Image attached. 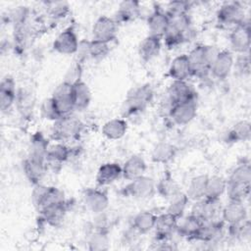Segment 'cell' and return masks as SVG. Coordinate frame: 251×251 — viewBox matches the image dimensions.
I'll return each instance as SVG.
<instances>
[{"label": "cell", "instance_id": "19", "mask_svg": "<svg viewBox=\"0 0 251 251\" xmlns=\"http://www.w3.org/2000/svg\"><path fill=\"white\" fill-rule=\"evenodd\" d=\"M17 91L15 79L11 75L4 76L0 83V109L2 112H8L16 104Z\"/></svg>", "mask_w": 251, "mask_h": 251}, {"label": "cell", "instance_id": "33", "mask_svg": "<svg viewBox=\"0 0 251 251\" xmlns=\"http://www.w3.org/2000/svg\"><path fill=\"white\" fill-rule=\"evenodd\" d=\"M226 179L221 176H209L204 198L211 201H220L226 193Z\"/></svg>", "mask_w": 251, "mask_h": 251}, {"label": "cell", "instance_id": "32", "mask_svg": "<svg viewBox=\"0 0 251 251\" xmlns=\"http://www.w3.org/2000/svg\"><path fill=\"white\" fill-rule=\"evenodd\" d=\"M16 105L19 113L23 118H30L35 105V98L33 93L25 88L19 89L17 91Z\"/></svg>", "mask_w": 251, "mask_h": 251}, {"label": "cell", "instance_id": "43", "mask_svg": "<svg viewBox=\"0 0 251 251\" xmlns=\"http://www.w3.org/2000/svg\"><path fill=\"white\" fill-rule=\"evenodd\" d=\"M44 5L49 17L56 20L63 19L70 13V5L66 1H47Z\"/></svg>", "mask_w": 251, "mask_h": 251}, {"label": "cell", "instance_id": "21", "mask_svg": "<svg viewBox=\"0 0 251 251\" xmlns=\"http://www.w3.org/2000/svg\"><path fill=\"white\" fill-rule=\"evenodd\" d=\"M72 150L71 148L65 144L64 142H55L49 145L47 158H46V165L47 168L52 167H61L65 162L69 160L71 157Z\"/></svg>", "mask_w": 251, "mask_h": 251}, {"label": "cell", "instance_id": "41", "mask_svg": "<svg viewBox=\"0 0 251 251\" xmlns=\"http://www.w3.org/2000/svg\"><path fill=\"white\" fill-rule=\"evenodd\" d=\"M227 234L234 240H247L251 235V226L248 218L238 224L227 225Z\"/></svg>", "mask_w": 251, "mask_h": 251}, {"label": "cell", "instance_id": "14", "mask_svg": "<svg viewBox=\"0 0 251 251\" xmlns=\"http://www.w3.org/2000/svg\"><path fill=\"white\" fill-rule=\"evenodd\" d=\"M38 212L40 220L44 224L56 227L63 223L66 217L68 212V202L65 201L62 203L51 204L43 207Z\"/></svg>", "mask_w": 251, "mask_h": 251}, {"label": "cell", "instance_id": "1", "mask_svg": "<svg viewBox=\"0 0 251 251\" xmlns=\"http://www.w3.org/2000/svg\"><path fill=\"white\" fill-rule=\"evenodd\" d=\"M218 50L215 46L207 44H197L187 55L190 66L191 76L205 78L210 74L211 65L214 62Z\"/></svg>", "mask_w": 251, "mask_h": 251}, {"label": "cell", "instance_id": "30", "mask_svg": "<svg viewBox=\"0 0 251 251\" xmlns=\"http://www.w3.org/2000/svg\"><path fill=\"white\" fill-rule=\"evenodd\" d=\"M127 122L122 118L107 121L102 126V134L110 140H118L124 137L127 131Z\"/></svg>", "mask_w": 251, "mask_h": 251}, {"label": "cell", "instance_id": "36", "mask_svg": "<svg viewBox=\"0 0 251 251\" xmlns=\"http://www.w3.org/2000/svg\"><path fill=\"white\" fill-rule=\"evenodd\" d=\"M208 178V175H198L190 179L187 190L185 192L189 201H197L204 198Z\"/></svg>", "mask_w": 251, "mask_h": 251}, {"label": "cell", "instance_id": "9", "mask_svg": "<svg viewBox=\"0 0 251 251\" xmlns=\"http://www.w3.org/2000/svg\"><path fill=\"white\" fill-rule=\"evenodd\" d=\"M51 97L61 117L71 115L73 112H75L72 96V85L62 81L56 86Z\"/></svg>", "mask_w": 251, "mask_h": 251}, {"label": "cell", "instance_id": "48", "mask_svg": "<svg viewBox=\"0 0 251 251\" xmlns=\"http://www.w3.org/2000/svg\"><path fill=\"white\" fill-rule=\"evenodd\" d=\"M48 190H49V186L47 185H44L41 183L34 185V188L31 192V201L37 210H39L43 206Z\"/></svg>", "mask_w": 251, "mask_h": 251}, {"label": "cell", "instance_id": "16", "mask_svg": "<svg viewBox=\"0 0 251 251\" xmlns=\"http://www.w3.org/2000/svg\"><path fill=\"white\" fill-rule=\"evenodd\" d=\"M222 221L226 225L238 224L248 218L247 209L244 202L231 201L225 205L221 210Z\"/></svg>", "mask_w": 251, "mask_h": 251}, {"label": "cell", "instance_id": "6", "mask_svg": "<svg viewBox=\"0 0 251 251\" xmlns=\"http://www.w3.org/2000/svg\"><path fill=\"white\" fill-rule=\"evenodd\" d=\"M197 115L196 99L183 101L172 106L168 116L174 124L177 126H185L192 122Z\"/></svg>", "mask_w": 251, "mask_h": 251}, {"label": "cell", "instance_id": "15", "mask_svg": "<svg viewBox=\"0 0 251 251\" xmlns=\"http://www.w3.org/2000/svg\"><path fill=\"white\" fill-rule=\"evenodd\" d=\"M169 16L166 11L158 6L153 9L147 18V27L149 34L163 38L168 26H169Z\"/></svg>", "mask_w": 251, "mask_h": 251}, {"label": "cell", "instance_id": "50", "mask_svg": "<svg viewBox=\"0 0 251 251\" xmlns=\"http://www.w3.org/2000/svg\"><path fill=\"white\" fill-rule=\"evenodd\" d=\"M233 68L241 75H248L250 73V56L249 53L237 54L234 59Z\"/></svg>", "mask_w": 251, "mask_h": 251}, {"label": "cell", "instance_id": "22", "mask_svg": "<svg viewBox=\"0 0 251 251\" xmlns=\"http://www.w3.org/2000/svg\"><path fill=\"white\" fill-rule=\"evenodd\" d=\"M202 224L203 221L192 214H189L186 217L182 216L177 220L176 231L187 240H194Z\"/></svg>", "mask_w": 251, "mask_h": 251}, {"label": "cell", "instance_id": "26", "mask_svg": "<svg viewBox=\"0 0 251 251\" xmlns=\"http://www.w3.org/2000/svg\"><path fill=\"white\" fill-rule=\"evenodd\" d=\"M219 213V201H211L205 198L195 201L190 214L198 217L203 222L217 220Z\"/></svg>", "mask_w": 251, "mask_h": 251}, {"label": "cell", "instance_id": "45", "mask_svg": "<svg viewBox=\"0 0 251 251\" xmlns=\"http://www.w3.org/2000/svg\"><path fill=\"white\" fill-rule=\"evenodd\" d=\"M40 113H41L42 118H44L45 120H48V121H52V122H55L61 118L52 97L46 98L42 101L41 106H40Z\"/></svg>", "mask_w": 251, "mask_h": 251}, {"label": "cell", "instance_id": "51", "mask_svg": "<svg viewBox=\"0 0 251 251\" xmlns=\"http://www.w3.org/2000/svg\"><path fill=\"white\" fill-rule=\"evenodd\" d=\"M75 55H76V60L75 61H77L81 64L86 59L90 58L89 57V40H86V39L79 40L78 48H77V51Z\"/></svg>", "mask_w": 251, "mask_h": 251}, {"label": "cell", "instance_id": "27", "mask_svg": "<svg viewBox=\"0 0 251 251\" xmlns=\"http://www.w3.org/2000/svg\"><path fill=\"white\" fill-rule=\"evenodd\" d=\"M162 38L148 34L138 45V54L142 61L149 62L156 58L162 48Z\"/></svg>", "mask_w": 251, "mask_h": 251}, {"label": "cell", "instance_id": "40", "mask_svg": "<svg viewBox=\"0 0 251 251\" xmlns=\"http://www.w3.org/2000/svg\"><path fill=\"white\" fill-rule=\"evenodd\" d=\"M169 201H170V204L166 212L171 214L177 220L180 219L184 215V211L189 202L188 197L184 192L180 191L179 193L175 195L173 198H171Z\"/></svg>", "mask_w": 251, "mask_h": 251}, {"label": "cell", "instance_id": "8", "mask_svg": "<svg viewBox=\"0 0 251 251\" xmlns=\"http://www.w3.org/2000/svg\"><path fill=\"white\" fill-rule=\"evenodd\" d=\"M191 99H196V93L186 80H173L165 97V100L171 106Z\"/></svg>", "mask_w": 251, "mask_h": 251}, {"label": "cell", "instance_id": "13", "mask_svg": "<svg viewBox=\"0 0 251 251\" xmlns=\"http://www.w3.org/2000/svg\"><path fill=\"white\" fill-rule=\"evenodd\" d=\"M109 202L108 195L101 189L87 188L83 192V203L87 210L94 215L106 212Z\"/></svg>", "mask_w": 251, "mask_h": 251}, {"label": "cell", "instance_id": "44", "mask_svg": "<svg viewBox=\"0 0 251 251\" xmlns=\"http://www.w3.org/2000/svg\"><path fill=\"white\" fill-rule=\"evenodd\" d=\"M110 52L109 43L91 39L89 40V57L94 60L104 59Z\"/></svg>", "mask_w": 251, "mask_h": 251}, {"label": "cell", "instance_id": "2", "mask_svg": "<svg viewBox=\"0 0 251 251\" xmlns=\"http://www.w3.org/2000/svg\"><path fill=\"white\" fill-rule=\"evenodd\" d=\"M154 91L150 84H142L131 88L123 104L124 117H132L141 114L152 102Z\"/></svg>", "mask_w": 251, "mask_h": 251}, {"label": "cell", "instance_id": "38", "mask_svg": "<svg viewBox=\"0 0 251 251\" xmlns=\"http://www.w3.org/2000/svg\"><path fill=\"white\" fill-rule=\"evenodd\" d=\"M250 189L251 185L249 183H237L226 181V193L228 197V200L245 202V200L250 195Z\"/></svg>", "mask_w": 251, "mask_h": 251}, {"label": "cell", "instance_id": "34", "mask_svg": "<svg viewBox=\"0 0 251 251\" xmlns=\"http://www.w3.org/2000/svg\"><path fill=\"white\" fill-rule=\"evenodd\" d=\"M157 216L149 211H142L134 216L131 227L138 234H146L154 229Z\"/></svg>", "mask_w": 251, "mask_h": 251}, {"label": "cell", "instance_id": "17", "mask_svg": "<svg viewBox=\"0 0 251 251\" xmlns=\"http://www.w3.org/2000/svg\"><path fill=\"white\" fill-rule=\"evenodd\" d=\"M177 219L169 213H164L156 218V223L154 226L155 236L157 241H166L176 229Z\"/></svg>", "mask_w": 251, "mask_h": 251}, {"label": "cell", "instance_id": "47", "mask_svg": "<svg viewBox=\"0 0 251 251\" xmlns=\"http://www.w3.org/2000/svg\"><path fill=\"white\" fill-rule=\"evenodd\" d=\"M27 17H28V8L25 6H19L14 8L12 11H10L8 16L14 27L25 25Z\"/></svg>", "mask_w": 251, "mask_h": 251}, {"label": "cell", "instance_id": "42", "mask_svg": "<svg viewBox=\"0 0 251 251\" xmlns=\"http://www.w3.org/2000/svg\"><path fill=\"white\" fill-rule=\"evenodd\" d=\"M228 182H237V183H251V167L249 163H241L237 165L230 173Z\"/></svg>", "mask_w": 251, "mask_h": 251}, {"label": "cell", "instance_id": "25", "mask_svg": "<svg viewBox=\"0 0 251 251\" xmlns=\"http://www.w3.org/2000/svg\"><path fill=\"white\" fill-rule=\"evenodd\" d=\"M23 169L25 177L33 186L41 183V180L48 170L46 163L35 161L28 157L24 160Z\"/></svg>", "mask_w": 251, "mask_h": 251}, {"label": "cell", "instance_id": "12", "mask_svg": "<svg viewBox=\"0 0 251 251\" xmlns=\"http://www.w3.org/2000/svg\"><path fill=\"white\" fill-rule=\"evenodd\" d=\"M250 40V25L248 21L231 29L229 33V44L231 50L237 54L249 53Z\"/></svg>", "mask_w": 251, "mask_h": 251}, {"label": "cell", "instance_id": "3", "mask_svg": "<svg viewBox=\"0 0 251 251\" xmlns=\"http://www.w3.org/2000/svg\"><path fill=\"white\" fill-rule=\"evenodd\" d=\"M84 129V124L73 114L61 117L53 122L52 138L59 142L77 140Z\"/></svg>", "mask_w": 251, "mask_h": 251}, {"label": "cell", "instance_id": "11", "mask_svg": "<svg viewBox=\"0 0 251 251\" xmlns=\"http://www.w3.org/2000/svg\"><path fill=\"white\" fill-rule=\"evenodd\" d=\"M78 37L73 27L61 31L53 41V49L62 55H74L78 48Z\"/></svg>", "mask_w": 251, "mask_h": 251}, {"label": "cell", "instance_id": "28", "mask_svg": "<svg viewBox=\"0 0 251 251\" xmlns=\"http://www.w3.org/2000/svg\"><path fill=\"white\" fill-rule=\"evenodd\" d=\"M168 75L173 80H187L191 71L186 54H181L173 59L168 70Z\"/></svg>", "mask_w": 251, "mask_h": 251}, {"label": "cell", "instance_id": "7", "mask_svg": "<svg viewBox=\"0 0 251 251\" xmlns=\"http://www.w3.org/2000/svg\"><path fill=\"white\" fill-rule=\"evenodd\" d=\"M118 24L110 17L101 16L93 24L91 33L92 39L110 43L116 39L118 34Z\"/></svg>", "mask_w": 251, "mask_h": 251}, {"label": "cell", "instance_id": "4", "mask_svg": "<svg viewBox=\"0 0 251 251\" xmlns=\"http://www.w3.org/2000/svg\"><path fill=\"white\" fill-rule=\"evenodd\" d=\"M217 20L219 24L230 26L231 29L242 25L247 20L245 19V11L239 2H226L217 12Z\"/></svg>", "mask_w": 251, "mask_h": 251}, {"label": "cell", "instance_id": "20", "mask_svg": "<svg viewBox=\"0 0 251 251\" xmlns=\"http://www.w3.org/2000/svg\"><path fill=\"white\" fill-rule=\"evenodd\" d=\"M141 15L140 3L136 0H125L119 4L115 21L117 24H127L135 21Z\"/></svg>", "mask_w": 251, "mask_h": 251}, {"label": "cell", "instance_id": "35", "mask_svg": "<svg viewBox=\"0 0 251 251\" xmlns=\"http://www.w3.org/2000/svg\"><path fill=\"white\" fill-rule=\"evenodd\" d=\"M251 126L249 121L242 120L237 122L227 132L226 141L229 143L245 142L250 139Z\"/></svg>", "mask_w": 251, "mask_h": 251}, {"label": "cell", "instance_id": "31", "mask_svg": "<svg viewBox=\"0 0 251 251\" xmlns=\"http://www.w3.org/2000/svg\"><path fill=\"white\" fill-rule=\"evenodd\" d=\"M176 155V148L170 142L160 141L152 149L151 160L157 164L166 165L173 161Z\"/></svg>", "mask_w": 251, "mask_h": 251}, {"label": "cell", "instance_id": "39", "mask_svg": "<svg viewBox=\"0 0 251 251\" xmlns=\"http://www.w3.org/2000/svg\"><path fill=\"white\" fill-rule=\"evenodd\" d=\"M109 231L106 230H92L89 232L87 239L88 249L91 251H102L109 248L110 238Z\"/></svg>", "mask_w": 251, "mask_h": 251}, {"label": "cell", "instance_id": "37", "mask_svg": "<svg viewBox=\"0 0 251 251\" xmlns=\"http://www.w3.org/2000/svg\"><path fill=\"white\" fill-rule=\"evenodd\" d=\"M156 190L163 198H166L168 200H170L171 198H173L175 195L181 191L177 182L168 172L164 174V176L161 177L158 183H156Z\"/></svg>", "mask_w": 251, "mask_h": 251}, {"label": "cell", "instance_id": "49", "mask_svg": "<svg viewBox=\"0 0 251 251\" xmlns=\"http://www.w3.org/2000/svg\"><path fill=\"white\" fill-rule=\"evenodd\" d=\"M190 7L191 4L188 1H172L168 4L167 9L165 11L168 16L188 14Z\"/></svg>", "mask_w": 251, "mask_h": 251}, {"label": "cell", "instance_id": "18", "mask_svg": "<svg viewBox=\"0 0 251 251\" xmlns=\"http://www.w3.org/2000/svg\"><path fill=\"white\" fill-rule=\"evenodd\" d=\"M49 145V140L41 131L34 132L30 137L27 157L35 161L46 163Z\"/></svg>", "mask_w": 251, "mask_h": 251}, {"label": "cell", "instance_id": "5", "mask_svg": "<svg viewBox=\"0 0 251 251\" xmlns=\"http://www.w3.org/2000/svg\"><path fill=\"white\" fill-rule=\"evenodd\" d=\"M123 191L125 195L135 199H147L154 195L156 191V182L152 177L143 175L129 180Z\"/></svg>", "mask_w": 251, "mask_h": 251}, {"label": "cell", "instance_id": "29", "mask_svg": "<svg viewBox=\"0 0 251 251\" xmlns=\"http://www.w3.org/2000/svg\"><path fill=\"white\" fill-rule=\"evenodd\" d=\"M72 96L75 111L85 110L89 106L92 98L91 90L83 80L72 85Z\"/></svg>", "mask_w": 251, "mask_h": 251}, {"label": "cell", "instance_id": "24", "mask_svg": "<svg viewBox=\"0 0 251 251\" xmlns=\"http://www.w3.org/2000/svg\"><path fill=\"white\" fill-rule=\"evenodd\" d=\"M122 176V166L115 162L102 164L96 174V182L100 186L110 185Z\"/></svg>", "mask_w": 251, "mask_h": 251}, {"label": "cell", "instance_id": "23", "mask_svg": "<svg viewBox=\"0 0 251 251\" xmlns=\"http://www.w3.org/2000/svg\"><path fill=\"white\" fill-rule=\"evenodd\" d=\"M147 165L139 155H131L122 166V176L126 180H132L145 175Z\"/></svg>", "mask_w": 251, "mask_h": 251}, {"label": "cell", "instance_id": "10", "mask_svg": "<svg viewBox=\"0 0 251 251\" xmlns=\"http://www.w3.org/2000/svg\"><path fill=\"white\" fill-rule=\"evenodd\" d=\"M234 64V57L229 50H220L211 65L210 74L219 80H224L230 75Z\"/></svg>", "mask_w": 251, "mask_h": 251}, {"label": "cell", "instance_id": "46", "mask_svg": "<svg viewBox=\"0 0 251 251\" xmlns=\"http://www.w3.org/2000/svg\"><path fill=\"white\" fill-rule=\"evenodd\" d=\"M82 77V64L75 61L67 70L63 81L70 84L74 85L78 81H81Z\"/></svg>", "mask_w": 251, "mask_h": 251}]
</instances>
